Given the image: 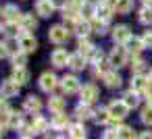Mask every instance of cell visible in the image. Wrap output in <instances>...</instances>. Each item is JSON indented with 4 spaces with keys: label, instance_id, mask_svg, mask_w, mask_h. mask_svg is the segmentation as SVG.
<instances>
[{
    "label": "cell",
    "instance_id": "cell-1",
    "mask_svg": "<svg viewBox=\"0 0 152 139\" xmlns=\"http://www.w3.org/2000/svg\"><path fill=\"white\" fill-rule=\"evenodd\" d=\"M129 106L125 104V100L121 98V100H113L110 104H108V112H110V122L113 125H119L127 114H129Z\"/></svg>",
    "mask_w": 152,
    "mask_h": 139
},
{
    "label": "cell",
    "instance_id": "cell-2",
    "mask_svg": "<svg viewBox=\"0 0 152 139\" xmlns=\"http://www.w3.org/2000/svg\"><path fill=\"white\" fill-rule=\"evenodd\" d=\"M69 38H71V29H69L67 25H52V27L48 29V40H50L52 44H56V46L67 44Z\"/></svg>",
    "mask_w": 152,
    "mask_h": 139
},
{
    "label": "cell",
    "instance_id": "cell-3",
    "mask_svg": "<svg viewBox=\"0 0 152 139\" xmlns=\"http://www.w3.org/2000/svg\"><path fill=\"white\" fill-rule=\"evenodd\" d=\"M127 56H129V50L123 48L121 44H115V48H113L110 54H108L110 67H113V69H121V67H125V64H127Z\"/></svg>",
    "mask_w": 152,
    "mask_h": 139
},
{
    "label": "cell",
    "instance_id": "cell-4",
    "mask_svg": "<svg viewBox=\"0 0 152 139\" xmlns=\"http://www.w3.org/2000/svg\"><path fill=\"white\" fill-rule=\"evenodd\" d=\"M38 85H40V89L42 91H46V93H50V91H54L58 85H61V79L52 73V71H44L42 75H40V81H38Z\"/></svg>",
    "mask_w": 152,
    "mask_h": 139
},
{
    "label": "cell",
    "instance_id": "cell-5",
    "mask_svg": "<svg viewBox=\"0 0 152 139\" xmlns=\"http://www.w3.org/2000/svg\"><path fill=\"white\" fill-rule=\"evenodd\" d=\"M69 56L71 54L65 48H54L50 52V64L54 69H65V67H69Z\"/></svg>",
    "mask_w": 152,
    "mask_h": 139
},
{
    "label": "cell",
    "instance_id": "cell-6",
    "mask_svg": "<svg viewBox=\"0 0 152 139\" xmlns=\"http://www.w3.org/2000/svg\"><path fill=\"white\" fill-rule=\"evenodd\" d=\"M34 11H36V15H38V17H42V19H50V17L54 15L56 7H54L52 0H36Z\"/></svg>",
    "mask_w": 152,
    "mask_h": 139
},
{
    "label": "cell",
    "instance_id": "cell-7",
    "mask_svg": "<svg viewBox=\"0 0 152 139\" xmlns=\"http://www.w3.org/2000/svg\"><path fill=\"white\" fill-rule=\"evenodd\" d=\"M17 42H19V50H23L25 54H34L38 50V40L34 33H21Z\"/></svg>",
    "mask_w": 152,
    "mask_h": 139
},
{
    "label": "cell",
    "instance_id": "cell-8",
    "mask_svg": "<svg viewBox=\"0 0 152 139\" xmlns=\"http://www.w3.org/2000/svg\"><path fill=\"white\" fill-rule=\"evenodd\" d=\"M61 89H63L67 96H73V93H77V91L81 89V83H79V79H77L75 75H65V77L61 79Z\"/></svg>",
    "mask_w": 152,
    "mask_h": 139
},
{
    "label": "cell",
    "instance_id": "cell-9",
    "mask_svg": "<svg viewBox=\"0 0 152 139\" xmlns=\"http://www.w3.org/2000/svg\"><path fill=\"white\" fill-rule=\"evenodd\" d=\"M98 96H100V91H98V87H96L94 83H88V85H83V87L79 89V100H81L83 104H92V102H96Z\"/></svg>",
    "mask_w": 152,
    "mask_h": 139
},
{
    "label": "cell",
    "instance_id": "cell-10",
    "mask_svg": "<svg viewBox=\"0 0 152 139\" xmlns=\"http://www.w3.org/2000/svg\"><path fill=\"white\" fill-rule=\"evenodd\" d=\"M19 89H21V85H19L17 81H13L11 77L0 83V96L7 98V100H9V98H15V96L19 93Z\"/></svg>",
    "mask_w": 152,
    "mask_h": 139
},
{
    "label": "cell",
    "instance_id": "cell-11",
    "mask_svg": "<svg viewBox=\"0 0 152 139\" xmlns=\"http://www.w3.org/2000/svg\"><path fill=\"white\" fill-rule=\"evenodd\" d=\"M77 48H79L77 52H81L86 58H92V60H94V58L100 54V52H98V48H96V46H94V44H92L88 38H79V42H77Z\"/></svg>",
    "mask_w": 152,
    "mask_h": 139
},
{
    "label": "cell",
    "instance_id": "cell-12",
    "mask_svg": "<svg viewBox=\"0 0 152 139\" xmlns=\"http://www.w3.org/2000/svg\"><path fill=\"white\" fill-rule=\"evenodd\" d=\"M21 15L23 13L19 11L17 4H4L2 7V19H4V23H19Z\"/></svg>",
    "mask_w": 152,
    "mask_h": 139
},
{
    "label": "cell",
    "instance_id": "cell-13",
    "mask_svg": "<svg viewBox=\"0 0 152 139\" xmlns=\"http://www.w3.org/2000/svg\"><path fill=\"white\" fill-rule=\"evenodd\" d=\"M19 27L23 33H34L36 27H38V19L34 17V13H23L21 19H19Z\"/></svg>",
    "mask_w": 152,
    "mask_h": 139
},
{
    "label": "cell",
    "instance_id": "cell-14",
    "mask_svg": "<svg viewBox=\"0 0 152 139\" xmlns=\"http://www.w3.org/2000/svg\"><path fill=\"white\" fill-rule=\"evenodd\" d=\"M113 13H117L115 7H113V2H108V0H102V2H98V7H96V17H98V19L110 21Z\"/></svg>",
    "mask_w": 152,
    "mask_h": 139
},
{
    "label": "cell",
    "instance_id": "cell-15",
    "mask_svg": "<svg viewBox=\"0 0 152 139\" xmlns=\"http://www.w3.org/2000/svg\"><path fill=\"white\" fill-rule=\"evenodd\" d=\"M113 42L115 44H127L129 42V38H131V31H129V27L127 25H117V27H113Z\"/></svg>",
    "mask_w": 152,
    "mask_h": 139
},
{
    "label": "cell",
    "instance_id": "cell-16",
    "mask_svg": "<svg viewBox=\"0 0 152 139\" xmlns=\"http://www.w3.org/2000/svg\"><path fill=\"white\" fill-rule=\"evenodd\" d=\"M86 67H88V58H86L81 52H75V54L69 56V69H71V71L79 73V71H83Z\"/></svg>",
    "mask_w": 152,
    "mask_h": 139
},
{
    "label": "cell",
    "instance_id": "cell-17",
    "mask_svg": "<svg viewBox=\"0 0 152 139\" xmlns=\"http://www.w3.org/2000/svg\"><path fill=\"white\" fill-rule=\"evenodd\" d=\"M23 110L25 112H29V114H40V110H42V100L38 98V96H27L25 98V102H23Z\"/></svg>",
    "mask_w": 152,
    "mask_h": 139
},
{
    "label": "cell",
    "instance_id": "cell-18",
    "mask_svg": "<svg viewBox=\"0 0 152 139\" xmlns=\"http://www.w3.org/2000/svg\"><path fill=\"white\" fill-rule=\"evenodd\" d=\"M50 127H52L54 131H69V127H71V122H69V116H67L65 112H61V114H54V116H52V120H50Z\"/></svg>",
    "mask_w": 152,
    "mask_h": 139
},
{
    "label": "cell",
    "instance_id": "cell-19",
    "mask_svg": "<svg viewBox=\"0 0 152 139\" xmlns=\"http://www.w3.org/2000/svg\"><path fill=\"white\" fill-rule=\"evenodd\" d=\"M102 81H104V85H106L108 89H117V87H121V83H123L121 75H119L117 71H113V69H110L108 73H104Z\"/></svg>",
    "mask_w": 152,
    "mask_h": 139
},
{
    "label": "cell",
    "instance_id": "cell-20",
    "mask_svg": "<svg viewBox=\"0 0 152 139\" xmlns=\"http://www.w3.org/2000/svg\"><path fill=\"white\" fill-rule=\"evenodd\" d=\"M29 71L25 69V67H13V75H11V79L13 81H17L19 85H27L29 83Z\"/></svg>",
    "mask_w": 152,
    "mask_h": 139
},
{
    "label": "cell",
    "instance_id": "cell-21",
    "mask_svg": "<svg viewBox=\"0 0 152 139\" xmlns=\"http://www.w3.org/2000/svg\"><path fill=\"white\" fill-rule=\"evenodd\" d=\"M65 108H67V102L63 96H52L48 100V110L52 114H61V112H65Z\"/></svg>",
    "mask_w": 152,
    "mask_h": 139
},
{
    "label": "cell",
    "instance_id": "cell-22",
    "mask_svg": "<svg viewBox=\"0 0 152 139\" xmlns=\"http://www.w3.org/2000/svg\"><path fill=\"white\" fill-rule=\"evenodd\" d=\"M4 120H7L9 129H17V131H19V127L23 125V114L17 112V110H11V112L4 116Z\"/></svg>",
    "mask_w": 152,
    "mask_h": 139
},
{
    "label": "cell",
    "instance_id": "cell-23",
    "mask_svg": "<svg viewBox=\"0 0 152 139\" xmlns=\"http://www.w3.org/2000/svg\"><path fill=\"white\" fill-rule=\"evenodd\" d=\"M73 31L79 35V38H88L90 33H92V23H90V19H79L77 23H75V27H73Z\"/></svg>",
    "mask_w": 152,
    "mask_h": 139
},
{
    "label": "cell",
    "instance_id": "cell-24",
    "mask_svg": "<svg viewBox=\"0 0 152 139\" xmlns=\"http://www.w3.org/2000/svg\"><path fill=\"white\" fill-rule=\"evenodd\" d=\"M48 120L44 118V116H36L34 118V122H31V135H42V133H46L48 131Z\"/></svg>",
    "mask_w": 152,
    "mask_h": 139
},
{
    "label": "cell",
    "instance_id": "cell-25",
    "mask_svg": "<svg viewBox=\"0 0 152 139\" xmlns=\"http://www.w3.org/2000/svg\"><path fill=\"white\" fill-rule=\"evenodd\" d=\"M150 87V79L148 77H144V75H133V79H131V89H135V91H146Z\"/></svg>",
    "mask_w": 152,
    "mask_h": 139
},
{
    "label": "cell",
    "instance_id": "cell-26",
    "mask_svg": "<svg viewBox=\"0 0 152 139\" xmlns=\"http://www.w3.org/2000/svg\"><path fill=\"white\" fill-rule=\"evenodd\" d=\"M94 120H96L98 125H108V122H110V112H108V106H106V108H104V106L96 108V110H94Z\"/></svg>",
    "mask_w": 152,
    "mask_h": 139
},
{
    "label": "cell",
    "instance_id": "cell-27",
    "mask_svg": "<svg viewBox=\"0 0 152 139\" xmlns=\"http://www.w3.org/2000/svg\"><path fill=\"white\" fill-rule=\"evenodd\" d=\"M113 7H115L117 13L127 15V13L133 11V0H113Z\"/></svg>",
    "mask_w": 152,
    "mask_h": 139
},
{
    "label": "cell",
    "instance_id": "cell-28",
    "mask_svg": "<svg viewBox=\"0 0 152 139\" xmlns=\"http://www.w3.org/2000/svg\"><path fill=\"white\" fill-rule=\"evenodd\" d=\"M86 127L81 125V122H73L71 127H69V137L71 139H86Z\"/></svg>",
    "mask_w": 152,
    "mask_h": 139
},
{
    "label": "cell",
    "instance_id": "cell-29",
    "mask_svg": "<svg viewBox=\"0 0 152 139\" xmlns=\"http://www.w3.org/2000/svg\"><path fill=\"white\" fill-rule=\"evenodd\" d=\"M127 50H129L133 56H140V52L144 50V42H142V38H129V42H127Z\"/></svg>",
    "mask_w": 152,
    "mask_h": 139
},
{
    "label": "cell",
    "instance_id": "cell-30",
    "mask_svg": "<svg viewBox=\"0 0 152 139\" xmlns=\"http://www.w3.org/2000/svg\"><path fill=\"white\" fill-rule=\"evenodd\" d=\"M75 114H77V118H79V120H86V118L94 116V110L90 108V104L79 102V104H77V108H75Z\"/></svg>",
    "mask_w": 152,
    "mask_h": 139
},
{
    "label": "cell",
    "instance_id": "cell-31",
    "mask_svg": "<svg viewBox=\"0 0 152 139\" xmlns=\"http://www.w3.org/2000/svg\"><path fill=\"white\" fill-rule=\"evenodd\" d=\"M90 23H92V31H94V33L106 35V23H108V21H102V19H98V17H92Z\"/></svg>",
    "mask_w": 152,
    "mask_h": 139
},
{
    "label": "cell",
    "instance_id": "cell-32",
    "mask_svg": "<svg viewBox=\"0 0 152 139\" xmlns=\"http://www.w3.org/2000/svg\"><path fill=\"white\" fill-rule=\"evenodd\" d=\"M137 21L142 25H152V7H144L137 13Z\"/></svg>",
    "mask_w": 152,
    "mask_h": 139
},
{
    "label": "cell",
    "instance_id": "cell-33",
    "mask_svg": "<svg viewBox=\"0 0 152 139\" xmlns=\"http://www.w3.org/2000/svg\"><path fill=\"white\" fill-rule=\"evenodd\" d=\"M123 100H125V104H127L129 108H135V106L140 104V96H137V91H135V89L125 91V93H123Z\"/></svg>",
    "mask_w": 152,
    "mask_h": 139
},
{
    "label": "cell",
    "instance_id": "cell-34",
    "mask_svg": "<svg viewBox=\"0 0 152 139\" xmlns=\"http://www.w3.org/2000/svg\"><path fill=\"white\" fill-rule=\"evenodd\" d=\"M117 139H135L133 127H127V125L119 127V129H117Z\"/></svg>",
    "mask_w": 152,
    "mask_h": 139
},
{
    "label": "cell",
    "instance_id": "cell-35",
    "mask_svg": "<svg viewBox=\"0 0 152 139\" xmlns=\"http://www.w3.org/2000/svg\"><path fill=\"white\" fill-rule=\"evenodd\" d=\"M11 62H13V67H25V64H27V54H25L23 50H17V52L11 56Z\"/></svg>",
    "mask_w": 152,
    "mask_h": 139
},
{
    "label": "cell",
    "instance_id": "cell-36",
    "mask_svg": "<svg viewBox=\"0 0 152 139\" xmlns=\"http://www.w3.org/2000/svg\"><path fill=\"white\" fill-rule=\"evenodd\" d=\"M144 69H146V60H144L142 56H133V60H131V71H133V75H142Z\"/></svg>",
    "mask_w": 152,
    "mask_h": 139
},
{
    "label": "cell",
    "instance_id": "cell-37",
    "mask_svg": "<svg viewBox=\"0 0 152 139\" xmlns=\"http://www.w3.org/2000/svg\"><path fill=\"white\" fill-rule=\"evenodd\" d=\"M140 120H142L144 125H152V106H150V104L140 112Z\"/></svg>",
    "mask_w": 152,
    "mask_h": 139
},
{
    "label": "cell",
    "instance_id": "cell-38",
    "mask_svg": "<svg viewBox=\"0 0 152 139\" xmlns=\"http://www.w3.org/2000/svg\"><path fill=\"white\" fill-rule=\"evenodd\" d=\"M9 112H11V108H9L7 98H2V96H0V114H2V116H7Z\"/></svg>",
    "mask_w": 152,
    "mask_h": 139
},
{
    "label": "cell",
    "instance_id": "cell-39",
    "mask_svg": "<svg viewBox=\"0 0 152 139\" xmlns=\"http://www.w3.org/2000/svg\"><path fill=\"white\" fill-rule=\"evenodd\" d=\"M142 42H144V48H152V31H150V29H148V31H144Z\"/></svg>",
    "mask_w": 152,
    "mask_h": 139
},
{
    "label": "cell",
    "instance_id": "cell-40",
    "mask_svg": "<svg viewBox=\"0 0 152 139\" xmlns=\"http://www.w3.org/2000/svg\"><path fill=\"white\" fill-rule=\"evenodd\" d=\"M102 139H117V129H110V131H104Z\"/></svg>",
    "mask_w": 152,
    "mask_h": 139
},
{
    "label": "cell",
    "instance_id": "cell-41",
    "mask_svg": "<svg viewBox=\"0 0 152 139\" xmlns=\"http://www.w3.org/2000/svg\"><path fill=\"white\" fill-rule=\"evenodd\" d=\"M52 2H54L56 9H65V7L69 4V0H52Z\"/></svg>",
    "mask_w": 152,
    "mask_h": 139
},
{
    "label": "cell",
    "instance_id": "cell-42",
    "mask_svg": "<svg viewBox=\"0 0 152 139\" xmlns=\"http://www.w3.org/2000/svg\"><path fill=\"white\" fill-rule=\"evenodd\" d=\"M144 96H146V102H148V104L152 106V87H148V89L144 91Z\"/></svg>",
    "mask_w": 152,
    "mask_h": 139
},
{
    "label": "cell",
    "instance_id": "cell-43",
    "mask_svg": "<svg viewBox=\"0 0 152 139\" xmlns=\"http://www.w3.org/2000/svg\"><path fill=\"white\" fill-rule=\"evenodd\" d=\"M7 129H9L7 120H0V135H4V133H7Z\"/></svg>",
    "mask_w": 152,
    "mask_h": 139
},
{
    "label": "cell",
    "instance_id": "cell-44",
    "mask_svg": "<svg viewBox=\"0 0 152 139\" xmlns=\"http://www.w3.org/2000/svg\"><path fill=\"white\" fill-rule=\"evenodd\" d=\"M137 139H152V133H150V131H144V133H140Z\"/></svg>",
    "mask_w": 152,
    "mask_h": 139
},
{
    "label": "cell",
    "instance_id": "cell-45",
    "mask_svg": "<svg viewBox=\"0 0 152 139\" xmlns=\"http://www.w3.org/2000/svg\"><path fill=\"white\" fill-rule=\"evenodd\" d=\"M142 2H144L146 7H152V0H142Z\"/></svg>",
    "mask_w": 152,
    "mask_h": 139
},
{
    "label": "cell",
    "instance_id": "cell-46",
    "mask_svg": "<svg viewBox=\"0 0 152 139\" xmlns=\"http://www.w3.org/2000/svg\"><path fill=\"white\" fill-rule=\"evenodd\" d=\"M148 79H150V83H152V69H150V73H148Z\"/></svg>",
    "mask_w": 152,
    "mask_h": 139
},
{
    "label": "cell",
    "instance_id": "cell-47",
    "mask_svg": "<svg viewBox=\"0 0 152 139\" xmlns=\"http://www.w3.org/2000/svg\"><path fill=\"white\" fill-rule=\"evenodd\" d=\"M0 17H2V9H0Z\"/></svg>",
    "mask_w": 152,
    "mask_h": 139
},
{
    "label": "cell",
    "instance_id": "cell-48",
    "mask_svg": "<svg viewBox=\"0 0 152 139\" xmlns=\"http://www.w3.org/2000/svg\"><path fill=\"white\" fill-rule=\"evenodd\" d=\"M21 139H29V137H21Z\"/></svg>",
    "mask_w": 152,
    "mask_h": 139
},
{
    "label": "cell",
    "instance_id": "cell-49",
    "mask_svg": "<svg viewBox=\"0 0 152 139\" xmlns=\"http://www.w3.org/2000/svg\"><path fill=\"white\" fill-rule=\"evenodd\" d=\"M58 139H65V137H58Z\"/></svg>",
    "mask_w": 152,
    "mask_h": 139
},
{
    "label": "cell",
    "instance_id": "cell-50",
    "mask_svg": "<svg viewBox=\"0 0 152 139\" xmlns=\"http://www.w3.org/2000/svg\"><path fill=\"white\" fill-rule=\"evenodd\" d=\"M0 137H2V135H0Z\"/></svg>",
    "mask_w": 152,
    "mask_h": 139
},
{
    "label": "cell",
    "instance_id": "cell-51",
    "mask_svg": "<svg viewBox=\"0 0 152 139\" xmlns=\"http://www.w3.org/2000/svg\"><path fill=\"white\" fill-rule=\"evenodd\" d=\"M100 2H102V0H100Z\"/></svg>",
    "mask_w": 152,
    "mask_h": 139
}]
</instances>
